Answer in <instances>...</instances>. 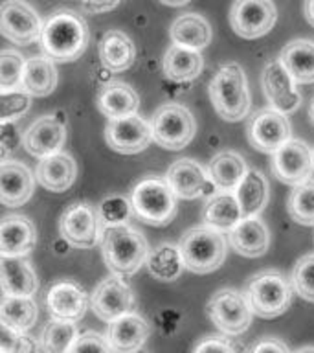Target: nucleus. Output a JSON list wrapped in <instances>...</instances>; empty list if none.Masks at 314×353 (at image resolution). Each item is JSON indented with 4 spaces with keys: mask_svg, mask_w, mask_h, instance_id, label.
I'll return each instance as SVG.
<instances>
[{
    "mask_svg": "<svg viewBox=\"0 0 314 353\" xmlns=\"http://www.w3.org/2000/svg\"><path fill=\"white\" fill-rule=\"evenodd\" d=\"M311 120H313V125H314V99H313V103H311Z\"/></svg>",
    "mask_w": 314,
    "mask_h": 353,
    "instance_id": "obj_52",
    "label": "nucleus"
},
{
    "mask_svg": "<svg viewBox=\"0 0 314 353\" xmlns=\"http://www.w3.org/2000/svg\"><path fill=\"white\" fill-rule=\"evenodd\" d=\"M105 226L98 208L90 203H76L66 206L59 219V234L70 247L92 248L103 237Z\"/></svg>",
    "mask_w": 314,
    "mask_h": 353,
    "instance_id": "obj_9",
    "label": "nucleus"
},
{
    "mask_svg": "<svg viewBox=\"0 0 314 353\" xmlns=\"http://www.w3.org/2000/svg\"><path fill=\"white\" fill-rule=\"evenodd\" d=\"M272 175L286 186H297L311 179L314 171V151L307 142L289 138L272 153Z\"/></svg>",
    "mask_w": 314,
    "mask_h": 353,
    "instance_id": "obj_10",
    "label": "nucleus"
},
{
    "mask_svg": "<svg viewBox=\"0 0 314 353\" xmlns=\"http://www.w3.org/2000/svg\"><path fill=\"white\" fill-rule=\"evenodd\" d=\"M138 105H140V98L134 92V88L129 87L127 83H109L99 90L98 109L109 120L134 114L138 110Z\"/></svg>",
    "mask_w": 314,
    "mask_h": 353,
    "instance_id": "obj_29",
    "label": "nucleus"
},
{
    "mask_svg": "<svg viewBox=\"0 0 314 353\" xmlns=\"http://www.w3.org/2000/svg\"><path fill=\"white\" fill-rule=\"evenodd\" d=\"M228 243L239 256L244 258H259L270 247L269 226L264 225L259 215L241 217L228 230Z\"/></svg>",
    "mask_w": 314,
    "mask_h": 353,
    "instance_id": "obj_21",
    "label": "nucleus"
},
{
    "mask_svg": "<svg viewBox=\"0 0 314 353\" xmlns=\"http://www.w3.org/2000/svg\"><path fill=\"white\" fill-rule=\"evenodd\" d=\"M65 142V123L57 116H41L28 127L22 137V143L28 153L39 160L61 151Z\"/></svg>",
    "mask_w": 314,
    "mask_h": 353,
    "instance_id": "obj_18",
    "label": "nucleus"
},
{
    "mask_svg": "<svg viewBox=\"0 0 314 353\" xmlns=\"http://www.w3.org/2000/svg\"><path fill=\"white\" fill-rule=\"evenodd\" d=\"M90 41V33L85 19L72 10H59L43 22L41 48L52 61L70 63L79 59Z\"/></svg>",
    "mask_w": 314,
    "mask_h": 353,
    "instance_id": "obj_1",
    "label": "nucleus"
},
{
    "mask_svg": "<svg viewBox=\"0 0 314 353\" xmlns=\"http://www.w3.org/2000/svg\"><path fill=\"white\" fill-rule=\"evenodd\" d=\"M208 319L226 336H239L252 324V309L247 296L236 289H220L206 305Z\"/></svg>",
    "mask_w": 314,
    "mask_h": 353,
    "instance_id": "obj_8",
    "label": "nucleus"
},
{
    "mask_svg": "<svg viewBox=\"0 0 314 353\" xmlns=\"http://www.w3.org/2000/svg\"><path fill=\"white\" fill-rule=\"evenodd\" d=\"M30 350H39V344H33L24 333L13 330L4 320H0V352H30Z\"/></svg>",
    "mask_w": 314,
    "mask_h": 353,
    "instance_id": "obj_43",
    "label": "nucleus"
},
{
    "mask_svg": "<svg viewBox=\"0 0 314 353\" xmlns=\"http://www.w3.org/2000/svg\"><path fill=\"white\" fill-rule=\"evenodd\" d=\"M169 33L173 43L193 50L206 48L211 41V26L198 13H184L175 19Z\"/></svg>",
    "mask_w": 314,
    "mask_h": 353,
    "instance_id": "obj_33",
    "label": "nucleus"
},
{
    "mask_svg": "<svg viewBox=\"0 0 314 353\" xmlns=\"http://www.w3.org/2000/svg\"><path fill=\"white\" fill-rule=\"evenodd\" d=\"M275 21L278 10L272 0H236L231 4L230 26L242 39L263 37Z\"/></svg>",
    "mask_w": 314,
    "mask_h": 353,
    "instance_id": "obj_12",
    "label": "nucleus"
},
{
    "mask_svg": "<svg viewBox=\"0 0 314 353\" xmlns=\"http://www.w3.org/2000/svg\"><path fill=\"white\" fill-rule=\"evenodd\" d=\"M77 339L76 322L70 320L52 319L48 324L44 325L41 333V344L39 350L50 353H65L72 352V346Z\"/></svg>",
    "mask_w": 314,
    "mask_h": 353,
    "instance_id": "obj_37",
    "label": "nucleus"
},
{
    "mask_svg": "<svg viewBox=\"0 0 314 353\" xmlns=\"http://www.w3.org/2000/svg\"><path fill=\"white\" fill-rule=\"evenodd\" d=\"M19 137H17L13 121L10 123H0V162H4L11 157V153L17 149Z\"/></svg>",
    "mask_w": 314,
    "mask_h": 353,
    "instance_id": "obj_45",
    "label": "nucleus"
},
{
    "mask_svg": "<svg viewBox=\"0 0 314 353\" xmlns=\"http://www.w3.org/2000/svg\"><path fill=\"white\" fill-rule=\"evenodd\" d=\"M30 107H32V96L22 88L0 92V123L19 120L26 114Z\"/></svg>",
    "mask_w": 314,
    "mask_h": 353,
    "instance_id": "obj_41",
    "label": "nucleus"
},
{
    "mask_svg": "<svg viewBox=\"0 0 314 353\" xmlns=\"http://www.w3.org/2000/svg\"><path fill=\"white\" fill-rule=\"evenodd\" d=\"M250 352L253 353H261V352H278V353H286L289 352V346H286L285 342H281L280 339H263V341L255 342L252 347H250Z\"/></svg>",
    "mask_w": 314,
    "mask_h": 353,
    "instance_id": "obj_47",
    "label": "nucleus"
},
{
    "mask_svg": "<svg viewBox=\"0 0 314 353\" xmlns=\"http://www.w3.org/2000/svg\"><path fill=\"white\" fill-rule=\"evenodd\" d=\"M180 254L186 269L195 274H209L224 263L226 239L211 226H193L180 239Z\"/></svg>",
    "mask_w": 314,
    "mask_h": 353,
    "instance_id": "obj_4",
    "label": "nucleus"
},
{
    "mask_svg": "<svg viewBox=\"0 0 314 353\" xmlns=\"http://www.w3.org/2000/svg\"><path fill=\"white\" fill-rule=\"evenodd\" d=\"M162 68H164V74L169 77L171 81H191L202 72L204 59L198 50L173 44L165 52Z\"/></svg>",
    "mask_w": 314,
    "mask_h": 353,
    "instance_id": "obj_30",
    "label": "nucleus"
},
{
    "mask_svg": "<svg viewBox=\"0 0 314 353\" xmlns=\"http://www.w3.org/2000/svg\"><path fill=\"white\" fill-rule=\"evenodd\" d=\"M241 206L237 203L233 190H217L208 197L202 210L204 225L219 232H228L241 219Z\"/></svg>",
    "mask_w": 314,
    "mask_h": 353,
    "instance_id": "obj_26",
    "label": "nucleus"
},
{
    "mask_svg": "<svg viewBox=\"0 0 314 353\" xmlns=\"http://www.w3.org/2000/svg\"><path fill=\"white\" fill-rule=\"evenodd\" d=\"M37 243V230L24 215L0 219V256H26Z\"/></svg>",
    "mask_w": 314,
    "mask_h": 353,
    "instance_id": "obj_24",
    "label": "nucleus"
},
{
    "mask_svg": "<svg viewBox=\"0 0 314 353\" xmlns=\"http://www.w3.org/2000/svg\"><path fill=\"white\" fill-rule=\"evenodd\" d=\"M209 99L215 112L226 121H239L250 112V90L247 74L237 63H228L215 72L209 81Z\"/></svg>",
    "mask_w": 314,
    "mask_h": 353,
    "instance_id": "obj_3",
    "label": "nucleus"
},
{
    "mask_svg": "<svg viewBox=\"0 0 314 353\" xmlns=\"http://www.w3.org/2000/svg\"><path fill=\"white\" fill-rule=\"evenodd\" d=\"M303 13H305V19H307L308 24L314 28V0H305Z\"/></svg>",
    "mask_w": 314,
    "mask_h": 353,
    "instance_id": "obj_49",
    "label": "nucleus"
},
{
    "mask_svg": "<svg viewBox=\"0 0 314 353\" xmlns=\"http://www.w3.org/2000/svg\"><path fill=\"white\" fill-rule=\"evenodd\" d=\"M57 87V70L54 61L46 55H39L26 61L22 74V90L33 98H43L52 94Z\"/></svg>",
    "mask_w": 314,
    "mask_h": 353,
    "instance_id": "obj_32",
    "label": "nucleus"
},
{
    "mask_svg": "<svg viewBox=\"0 0 314 353\" xmlns=\"http://www.w3.org/2000/svg\"><path fill=\"white\" fill-rule=\"evenodd\" d=\"M43 19L35 8L24 0H4L0 4V35L15 44H32L39 41Z\"/></svg>",
    "mask_w": 314,
    "mask_h": 353,
    "instance_id": "obj_11",
    "label": "nucleus"
},
{
    "mask_svg": "<svg viewBox=\"0 0 314 353\" xmlns=\"http://www.w3.org/2000/svg\"><path fill=\"white\" fill-rule=\"evenodd\" d=\"M120 4V0H83V8L88 13H105V11L114 10Z\"/></svg>",
    "mask_w": 314,
    "mask_h": 353,
    "instance_id": "obj_48",
    "label": "nucleus"
},
{
    "mask_svg": "<svg viewBox=\"0 0 314 353\" xmlns=\"http://www.w3.org/2000/svg\"><path fill=\"white\" fill-rule=\"evenodd\" d=\"M26 59L15 50H0V92L17 90L22 87Z\"/></svg>",
    "mask_w": 314,
    "mask_h": 353,
    "instance_id": "obj_39",
    "label": "nucleus"
},
{
    "mask_svg": "<svg viewBox=\"0 0 314 353\" xmlns=\"http://www.w3.org/2000/svg\"><path fill=\"white\" fill-rule=\"evenodd\" d=\"M303 352H314V346H307V347H300V353Z\"/></svg>",
    "mask_w": 314,
    "mask_h": 353,
    "instance_id": "obj_51",
    "label": "nucleus"
},
{
    "mask_svg": "<svg viewBox=\"0 0 314 353\" xmlns=\"http://www.w3.org/2000/svg\"><path fill=\"white\" fill-rule=\"evenodd\" d=\"M248 142L261 153L272 154L291 138V121L286 114L275 109H261L253 112L247 125Z\"/></svg>",
    "mask_w": 314,
    "mask_h": 353,
    "instance_id": "obj_13",
    "label": "nucleus"
},
{
    "mask_svg": "<svg viewBox=\"0 0 314 353\" xmlns=\"http://www.w3.org/2000/svg\"><path fill=\"white\" fill-rule=\"evenodd\" d=\"M99 217L103 226L127 225L131 221L134 210H132L131 199L123 195H107L98 206Z\"/></svg>",
    "mask_w": 314,
    "mask_h": 353,
    "instance_id": "obj_40",
    "label": "nucleus"
},
{
    "mask_svg": "<svg viewBox=\"0 0 314 353\" xmlns=\"http://www.w3.org/2000/svg\"><path fill=\"white\" fill-rule=\"evenodd\" d=\"M72 352H110L109 341L98 331H85L81 335H77Z\"/></svg>",
    "mask_w": 314,
    "mask_h": 353,
    "instance_id": "obj_44",
    "label": "nucleus"
},
{
    "mask_svg": "<svg viewBox=\"0 0 314 353\" xmlns=\"http://www.w3.org/2000/svg\"><path fill=\"white\" fill-rule=\"evenodd\" d=\"M90 307L99 320L112 322L121 314L129 313L134 307V294L127 285L123 276L112 274L103 280L90 296Z\"/></svg>",
    "mask_w": 314,
    "mask_h": 353,
    "instance_id": "obj_15",
    "label": "nucleus"
},
{
    "mask_svg": "<svg viewBox=\"0 0 314 353\" xmlns=\"http://www.w3.org/2000/svg\"><path fill=\"white\" fill-rule=\"evenodd\" d=\"M131 204L136 217L153 226L169 225L176 215V195L160 176L138 182L131 193Z\"/></svg>",
    "mask_w": 314,
    "mask_h": 353,
    "instance_id": "obj_6",
    "label": "nucleus"
},
{
    "mask_svg": "<svg viewBox=\"0 0 314 353\" xmlns=\"http://www.w3.org/2000/svg\"><path fill=\"white\" fill-rule=\"evenodd\" d=\"M292 287L307 302H314V252L297 259L292 269Z\"/></svg>",
    "mask_w": 314,
    "mask_h": 353,
    "instance_id": "obj_42",
    "label": "nucleus"
},
{
    "mask_svg": "<svg viewBox=\"0 0 314 353\" xmlns=\"http://www.w3.org/2000/svg\"><path fill=\"white\" fill-rule=\"evenodd\" d=\"M280 63L297 85L314 83V41L294 39L285 44L280 54Z\"/></svg>",
    "mask_w": 314,
    "mask_h": 353,
    "instance_id": "obj_27",
    "label": "nucleus"
},
{
    "mask_svg": "<svg viewBox=\"0 0 314 353\" xmlns=\"http://www.w3.org/2000/svg\"><path fill=\"white\" fill-rule=\"evenodd\" d=\"M162 4L165 6H173V8H178V6H186L189 0H160Z\"/></svg>",
    "mask_w": 314,
    "mask_h": 353,
    "instance_id": "obj_50",
    "label": "nucleus"
},
{
    "mask_svg": "<svg viewBox=\"0 0 314 353\" xmlns=\"http://www.w3.org/2000/svg\"><path fill=\"white\" fill-rule=\"evenodd\" d=\"M35 181L30 168L19 160L0 162V204L19 208L32 199Z\"/></svg>",
    "mask_w": 314,
    "mask_h": 353,
    "instance_id": "obj_19",
    "label": "nucleus"
},
{
    "mask_svg": "<svg viewBox=\"0 0 314 353\" xmlns=\"http://www.w3.org/2000/svg\"><path fill=\"white\" fill-rule=\"evenodd\" d=\"M37 303L32 296H19V294H4L0 298V320L11 325L13 330L28 331L37 322Z\"/></svg>",
    "mask_w": 314,
    "mask_h": 353,
    "instance_id": "obj_35",
    "label": "nucleus"
},
{
    "mask_svg": "<svg viewBox=\"0 0 314 353\" xmlns=\"http://www.w3.org/2000/svg\"><path fill=\"white\" fill-rule=\"evenodd\" d=\"M286 212L297 225L314 226V179L294 186L286 201Z\"/></svg>",
    "mask_w": 314,
    "mask_h": 353,
    "instance_id": "obj_38",
    "label": "nucleus"
},
{
    "mask_svg": "<svg viewBox=\"0 0 314 353\" xmlns=\"http://www.w3.org/2000/svg\"><path fill=\"white\" fill-rule=\"evenodd\" d=\"M39 184L52 193H63L70 190L76 182L77 164L68 153L57 151L54 154L44 157L35 170Z\"/></svg>",
    "mask_w": 314,
    "mask_h": 353,
    "instance_id": "obj_25",
    "label": "nucleus"
},
{
    "mask_svg": "<svg viewBox=\"0 0 314 353\" xmlns=\"http://www.w3.org/2000/svg\"><path fill=\"white\" fill-rule=\"evenodd\" d=\"M233 192L241 206L242 217L259 215L269 203V182L258 170H247Z\"/></svg>",
    "mask_w": 314,
    "mask_h": 353,
    "instance_id": "obj_31",
    "label": "nucleus"
},
{
    "mask_svg": "<svg viewBox=\"0 0 314 353\" xmlns=\"http://www.w3.org/2000/svg\"><path fill=\"white\" fill-rule=\"evenodd\" d=\"M247 170V160L237 151H220L209 160L208 175L215 190H236Z\"/></svg>",
    "mask_w": 314,
    "mask_h": 353,
    "instance_id": "obj_34",
    "label": "nucleus"
},
{
    "mask_svg": "<svg viewBox=\"0 0 314 353\" xmlns=\"http://www.w3.org/2000/svg\"><path fill=\"white\" fill-rule=\"evenodd\" d=\"M263 90L272 109L280 110L283 114L296 112L302 105V94L297 90V83L280 63V59L270 61L263 70Z\"/></svg>",
    "mask_w": 314,
    "mask_h": 353,
    "instance_id": "obj_16",
    "label": "nucleus"
},
{
    "mask_svg": "<svg viewBox=\"0 0 314 353\" xmlns=\"http://www.w3.org/2000/svg\"><path fill=\"white\" fill-rule=\"evenodd\" d=\"M46 307L54 319L77 322L87 313L88 294L76 281H55L46 294Z\"/></svg>",
    "mask_w": 314,
    "mask_h": 353,
    "instance_id": "obj_20",
    "label": "nucleus"
},
{
    "mask_svg": "<svg viewBox=\"0 0 314 353\" xmlns=\"http://www.w3.org/2000/svg\"><path fill=\"white\" fill-rule=\"evenodd\" d=\"M244 296L253 314L275 319L291 307L292 287L280 270H261L248 280Z\"/></svg>",
    "mask_w": 314,
    "mask_h": 353,
    "instance_id": "obj_5",
    "label": "nucleus"
},
{
    "mask_svg": "<svg viewBox=\"0 0 314 353\" xmlns=\"http://www.w3.org/2000/svg\"><path fill=\"white\" fill-rule=\"evenodd\" d=\"M145 263L151 276L160 281L176 280L182 274V270L186 269L180 248L173 243H162L154 250H149Z\"/></svg>",
    "mask_w": 314,
    "mask_h": 353,
    "instance_id": "obj_36",
    "label": "nucleus"
},
{
    "mask_svg": "<svg viewBox=\"0 0 314 353\" xmlns=\"http://www.w3.org/2000/svg\"><path fill=\"white\" fill-rule=\"evenodd\" d=\"M149 125L154 142L167 151L186 148L197 131L191 110L180 103H165L158 107Z\"/></svg>",
    "mask_w": 314,
    "mask_h": 353,
    "instance_id": "obj_7",
    "label": "nucleus"
},
{
    "mask_svg": "<svg viewBox=\"0 0 314 353\" xmlns=\"http://www.w3.org/2000/svg\"><path fill=\"white\" fill-rule=\"evenodd\" d=\"M165 181L176 197L186 201L211 195L215 192L208 171L193 159H180L173 162L165 173Z\"/></svg>",
    "mask_w": 314,
    "mask_h": 353,
    "instance_id": "obj_17",
    "label": "nucleus"
},
{
    "mask_svg": "<svg viewBox=\"0 0 314 353\" xmlns=\"http://www.w3.org/2000/svg\"><path fill=\"white\" fill-rule=\"evenodd\" d=\"M149 243L143 234L129 225L105 226L101 237V256L112 274L131 276L145 265Z\"/></svg>",
    "mask_w": 314,
    "mask_h": 353,
    "instance_id": "obj_2",
    "label": "nucleus"
},
{
    "mask_svg": "<svg viewBox=\"0 0 314 353\" xmlns=\"http://www.w3.org/2000/svg\"><path fill=\"white\" fill-rule=\"evenodd\" d=\"M105 142L116 153H140L153 142L151 125L136 112L123 116V118H114V120H109L105 127Z\"/></svg>",
    "mask_w": 314,
    "mask_h": 353,
    "instance_id": "obj_14",
    "label": "nucleus"
},
{
    "mask_svg": "<svg viewBox=\"0 0 314 353\" xmlns=\"http://www.w3.org/2000/svg\"><path fill=\"white\" fill-rule=\"evenodd\" d=\"M241 350L239 346H236L230 339L226 336H208L204 339L195 346V352H220V353H230Z\"/></svg>",
    "mask_w": 314,
    "mask_h": 353,
    "instance_id": "obj_46",
    "label": "nucleus"
},
{
    "mask_svg": "<svg viewBox=\"0 0 314 353\" xmlns=\"http://www.w3.org/2000/svg\"><path fill=\"white\" fill-rule=\"evenodd\" d=\"M136 57V48L131 37L120 30H110L99 41V61L110 72L131 68Z\"/></svg>",
    "mask_w": 314,
    "mask_h": 353,
    "instance_id": "obj_28",
    "label": "nucleus"
},
{
    "mask_svg": "<svg viewBox=\"0 0 314 353\" xmlns=\"http://www.w3.org/2000/svg\"><path fill=\"white\" fill-rule=\"evenodd\" d=\"M37 289V274L24 256H0V291L4 294L33 296Z\"/></svg>",
    "mask_w": 314,
    "mask_h": 353,
    "instance_id": "obj_23",
    "label": "nucleus"
},
{
    "mask_svg": "<svg viewBox=\"0 0 314 353\" xmlns=\"http://www.w3.org/2000/svg\"><path fill=\"white\" fill-rule=\"evenodd\" d=\"M149 333H151L149 324L140 314H136L134 311L121 314L112 322H109L107 341H109L110 352H138L147 342Z\"/></svg>",
    "mask_w": 314,
    "mask_h": 353,
    "instance_id": "obj_22",
    "label": "nucleus"
}]
</instances>
